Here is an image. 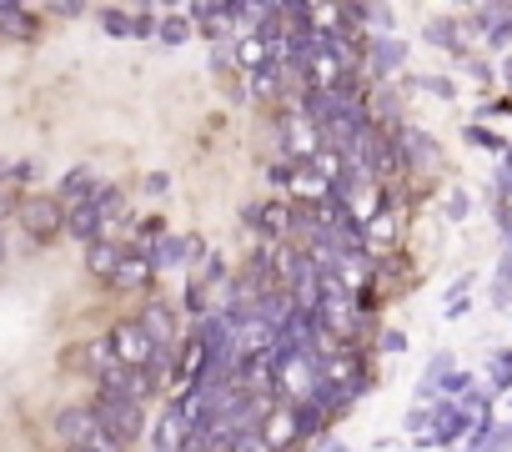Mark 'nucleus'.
Returning <instances> with one entry per match:
<instances>
[{
  "mask_svg": "<svg viewBox=\"0 0 512 452\" xmlns=\"http://www.w3.org/2000/svg\"><path fill=\"white\" fill-rule=\"evenodd\" d=\"M116 262H121L116 242H106V237H101V242H91V247H86V267H91L96 277H111V272H116Z\"/></svg>",
  "mask_w": 512,
  "mask_h": 452,
  "instance_id": "obj_11",
  "label": "nucleus"
},
{
  "mask_svg": "<svg viewBox=\"0 0 512 452\" xmlns=\"http://www.w3.org/2000/svg\"><path fill=\"white\" fill-rule=\"evenodd\" d=\"M186 247H191V242H176V237H166V242L156 247V267H176V262L186 257Z\"/></svg>",
  "mask_w": 512,
  "mask_h": 452,
  "instance_id": "obj_15",
  "label": "nucleus"
},
{
  "mask_svg": "<svg viewBox=\"0 0 512 452\" xmlns=\"http://www.w3.org/2000/svg\"><path fill=\"white\" fill-rule=\"evenodd\" d=\"M372 61H377V71H392V66L402 61V46H397V41H382V46L372 51Z\"/></svg>",
  "mask_w": 512,
  "mask_h": 452,
  "instance_id": "obj_18",
  "label": "nucleus"
},
{
  "mask_svg": "<svg viewBox=\"0 0 512 452\" xmlns=\"http://www.w3.org/2000/svg\"><path fill=\"white\" fill-rule=\"evenodd\" d=\"M332 452H342V447H332Z\"/></svg>",
  "mask_w": 512,
  "mask_h": 452,
  "instance_id": "obj_20",
  "label": "nucleus"
},
{
  "mask_svg": "<svg viewBox=\"0 0 512 452\" xmlns=\"http://www.w3.org/2000/svg\"><path fill=\"white\" fill-rule=\"evenodd\" d=\"M21 216H26V226L36 237H46V232H56V226H66V216H61V201L56 196H41V201H26L21 206Z\"/></svg>",
  "mask_w": 512,
  "mask_h": 452,
  "instance_id": "obj_6",
  "label": "nucleus"
},
{
  "mask_svg": "<svg viewBox=\"0 0 512 452\" xmlns=\"http://www.w3.org/2000/svg\"><path fill=\"white\" fill-rule=\"evenodd\" d=\"M71 452H126V442H116V437L96 422V427L86 432V442H81V447H71Z\"/></svg>",
  "mask_w": 512,
  "mask_h": 452,
  "instance_id": "obj_13",
  "label": "nucleus"
},
{
  "mask_svg": "<svg viewBox=\"0 0 512 452\" xmlns=\"http://www.w3.org/2000/svg\"><path fill=\"white\" fill-rule=\"evenodd\" d=\"M0 21H6V31H16V36H26V31H31L26 11H21V6H6V0H0Z\"/></svg>",
  "mask_w": 512,
  "mask_h": 452,
  "instance_id": "obj_17",
  "label": "nucleus"
},
{
  "mask_svg": "<svg viewBox=\"0 0 512 452\" xmlns=\"http://www.w3.org/2000/svg\"><path fill=\"white\" fill-rule=\"evenodd\" d=\"M96 422L116 437V442H131L146 432V417H141V402H131L126 392L116 387H101V402H96Z\"/></svg>",
  "mask_w": 512,
  "mask_h": 452,
  "instance_id": "obj_1",
  "label": "nucleus"
},
{
  "mask_svg": "<svg viewBox=\"0 0 512 452\" xmlns=\"http://www.w3.org/2000/svg\"><path fill=\"white\" fill-rule=\"evenodd\" d=\"M191 437H196V427H191V412H186V402H176V407L161 417L151 452H186V442H191Z\"/></svg>",
  "mask_w": 512,
  "mask_h": 452,
  "instance_id": "obj_3",
  "label": "nucleus"
},
{
  "mask_svg": "<svg viewBox=\"0 0 512 452\" xmlns=\"http://www.w3.org/2000/svg\"><path fill=\"white\" fill-rule=\"evenodd\" d=\"M96 191H101V186H96V181H91L86 171H71V176L61 181V196H56V201H71V206H86V201H96Z\"/></svg>",
  "mask_w": 512,
  "mask_h": 452,
  "instance_id": "obj_9",
  "label": "nucleus"
},
{
  "mask_svg": "<svg viewBox=\"0 0 512 452\" xmlns=\"http://www.w3.org/2000/svg\"><path fill=\"white\" fill-rule=\"evenodd\" d=\"M226 452H272V447L262 442V432H256V427H251V432H236Z\"/></svg>",
  "mask_w": 512,
  "mask_h": 452,
  "instance_id": "obj_16",
  "label": "nucleus"
},
{
  "mask_svg": "<svg viewBox=\"0 0 512 452\" xmlns=\"http://www.w3.org/2000/svg\"><path fill=\"white\" fill-rule=\"evenodd\" d=\"M156 31H161V41H166V46H181V41L191 36V26H186L181 16H166V21H161Z\"/></svg>",
  "mask_w": 512,
  "mask_h": 452,
  "instance_id": "obj_14",
  "label": "nucleus"
},
{
  "mask_svg": "<svg viewBox=\"0 0 512 452\" xmlns=\"http://www.w3.org/2000/svg\"><path fill=\"white\" fill-rule=\"evenodd\" d=\"M106 347H111L116 367H126V372H146L156 362V347H151V337L136 322H116V332L106 337Z\"/></svg>",
  "mask_w": 512,
  "mask_h": 452,
  "instance_id": "obj_2",
  "label": "nucleus"
},
{
  "mask_svg": "<svg viewBox=\"0 0 512 452\" xmlns=\"http://www.w3.org/2000/svg\"><path fill=\"white\" fill-rule=\"evenodd\" d=\"M282 136H287V151H292V156H317V151H322V146H317L322 131H317V126H302L297 116L282 121Z\"/></svg>",
  "mask_w": 512,
  "mask_h": 452,
  "instance_id": "obj_8",
  "label": "nucleus"
},
{
  "mask_svg": "<svg viewBox=\"0 0 512 452\" xmlns=\"http://www.w3.org/2000/svg\"><path fill=\"white\" fill-rule=\"evenodd\" d=\"M146 277H151V262H146V257H121V262H116V272H111V282H116V287H141Z\"/></svg>",
  "mask_w": 512,
  "mask_h": 452,
  "instance_id": "obj_12",
  "label": "nucleus"
},
{
  "mask_svg": "<svg viewBox=\"0 0 512 452\" xmlns=\"http://www.w3.org/2000/svg\"><path fill=\"white\" fill-rule=\"evenodd\" d=\"M256 432H262L267 447H282V442L297 437V417H292V412H282V417H262V427H256Z\"/></svg>",
  "mask_w": 512,
  "mask_h": 452,
  "instance_id": "obj_10",
  "label": "nucleus"
},
{
  "mask_svg": "<svg viewBox=\"0 0 512 452\" xmlns=\"http://www.w3.org/2000/svg\"><path fill=\"white\" fill-rule=\"evenodd\" d=\"M136 327H141V332L151 337V347H156V357L176 347V322H171V312H166V302H151V307L141 312V322H136Z\"/></svg>",
  "mask_w": 512,
  "mask_h": 452,
  "instance_id": "obj_4",
  "label": "nucleus"
},
{
  "mask_svg": "<svg viewBox=\"0 0 512 452\" xmlns=\"http://www.w3.org/2000/svg\"><path fill=\"white\" fill-rule=\"evenodd\" d=\"M101 21H106V31H111V36H131V16H126V11H106Z\"/></svg>",
  "mask_w": 512,
  "mask_h": 452,
  "instance_id": "obj_19",
  "label": "nucleus"
},
{
  "mask_svg": "<svg viewBox=\"0 0 512 452\" xmlns=\"http://www.w3.org/2000/svg\"><path fill=\"white\" fill-rule=\"evenodd\" d=\"M91 427H96V412H91V407H66V412L56 417V432H61L66 447H81Z\"/></svg>",
  "mask_w": 512,
  "mask_h": 452,
  "instance_id": "obj_7",
  "label": "nucleus"
},
{
  "mask_svg": "<svg viewBox=\"0 0 512 452\" xmlns=\"http://www.w3.org/2000/svg\"><path fill=\"white\" fill-rule=\"evenodd\" d=\"M277 377H282V387H287L292 397L312 392V387H317V362H312V352H297L292 362H282V367H277Z\"/></svg>",
  "mask_w": 512,
  "mask_h": 452,
  "instance_id": "obj_5",
  "label": "nucleus"
}]
</instances>
